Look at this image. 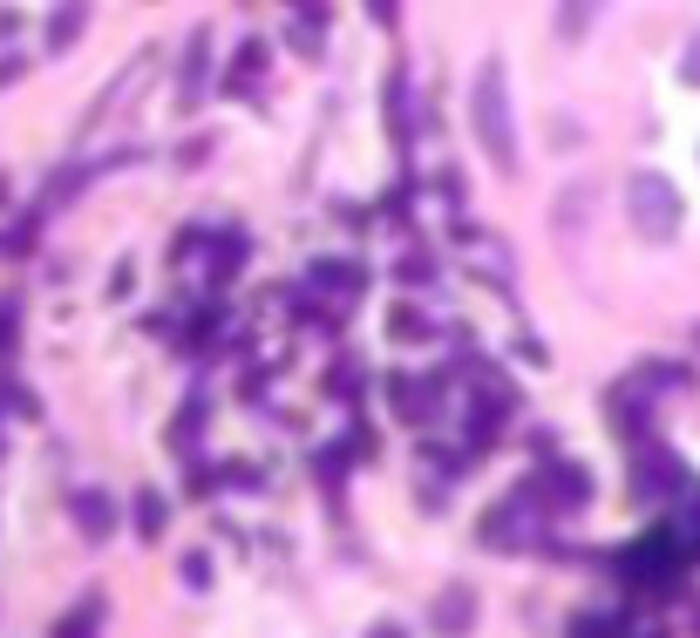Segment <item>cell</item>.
I'll return each instance as SVG.
<instances>
[{
    "instance_id": "8fae6325",
    "label": "cell",
    "mask_w": 700,
    "mask_h": 638,
    "mask_svg": "<svg viewBox=\"0 0 700 638\" xmlns=\"http://www.w3.org/2000/svg\"><path fill=\"white\" fill-rule=\"evenodd\" d=\"M605 421L626 435V442H646V421H653V402L639 387H605Z\"/></svg>"
},
{
    "instance_id": "f1b7e54d",
    "label": "cell",
    "mask_w": 700,
    "mask_h": 638,
    "mask_svg": "<svg viewBox=\"0 0 700 638\" xmlns=\"http://www.w3.org/2000/svg\"><path fill=\"white\" fill-rule=\"evenodd\" d=\"M361 638H408V625H395V618H374Z\"/></svg>"
},
{
    "instance_id": "4dcf8cb0",
    "label": "cell",
    "mask_w": 700,
    "mask_h": 638,
    "mask_svg": "<svg viewBox=\"0 0 700 638\" xmlns=\"http://www.w3.org/2000/svg\"><path fill=\"white\" fill-rule=\"evenodd\" d=\"M21 75H28V62H21V55H14V62H0V89H14Z\"/></svg>"
},
{
    "instance_id": "8992f818",
    "label": "cell",
    "mask_w": 700,
    "mask_h": 638,
    "mask_svg": "<svg viewBox=\"0 0 700 638\" xmlns=\"http://www.w3.org/2000/svg\"><path fill=\"white\" fill-rule=\"evenodd\" d=\"M205 96H211V28H190L177 62V109H198Z\"/></svg>"
},
{
    "instance_id": "ffe728a7",
    "label": "cell",
    "mask_w": 700,
    "mask_h": 638,
    "mask_svg": "<svg viewBox=\"0 0 700 638\" xmlns=\"http://www.w3.org/2000/svg\"><path fill=\"white\" fill-rule=\"evenodd\" d=\"M667 524H674V537H680L687 550H700V483L680 490V509H667Z\"/></svg>"
},
{
    "instance_id": "3957f363",
    "label": "cell",
    "mask_w": 700,
    "mask_h": 638,
    "mask_svg": "<svg viewBox=\"0 0 700 638\" xmlns=\"http://www.w3.org/2000/svg\"><path fill=\"white\" fill-rule=\"evenodd\" d=\"M626 218H633V231L646 238V245H667V238H680V218H687V205H680L674 177H659V170H639V177L626 184Z\"/></svg>"
},
{
    "instance_id": "9a60e30c",
    "label": "cell",
    "mask_w": 700,
    "mask_h": 638,
    "mask_svg": "<svg viewBox=\"0 0 700 638\" xmlns=\"http://www.w3.org/2000/svg\"><path fill=\"white\" fill-rule=\"evenodd\" d=\"M42 218H48V205H34V211H21L8 231H0V258H28L34 245H42Z\"/></svg>"
},
{
    "instance_id": "d6986e66",
    "label": "cell",
    "mask_w": 700,
    "mask_h": 638,
    "mask_svg": "<svg viewBox=\"0 0 700 638\" xmlns=\"http://www.w3.org/2000/svg\"><path fill=\"white\" fill-rule=\"evenodd\" d=\"M83 21H89V0H62V8L48 14V48L83 42Z\"/></svg>"
},
{
    "instance_id": "4316f807",
    "label": "cell",
    "mask_w": 700,
    "mask_h": 638,
    "mask_svg": "<svg viewBox=\"0 0 700 638\" xmlns=\"http://www.w3.org/2000/svg\"><path fill=\"white\" fill-rule=\"evenodd\" d=\"M130 286H136V265H116V272H109V293L130 299Z\"/></svg>"
},
{
    "instance_id": "1f68e13d",
    "label": "cell",
    "mask_w": 700,
    "mask_h": 638,
    "mask_svg": "<svg viewBox=\"0 0 700 638\" xmlns=\"http://www.w3.org/2000/svg\"><path fill=\"white\" fill-rule=\"evenodd\" d=\"M21 28V14H8V8H0V34H14Z\"/></svg>"
},
{
    "instance_id": "7c38bea8",
    "label": "cell",
    "mask_w": 700,
    "mask_h": 638,
    "mask_svg": "<svg viewBox=\"0 0 700 638\" xmlns=\"http://www.w3.org/2000/svg\"><path fill=\"white\" fill-rule=\"evenodd\" d=\"M130 524H136V537H143V543H164V530H171V496H164V490H136Z\"/></svg>"
},
{
    "instance_id": "5b68a950",
    "label": "cell",
    "mask_w": 700,
    "mask_h": 638,
    "mask_svg": "<svg viewBox=\"0 0 700 638\" xmlns=\"http://www.w3.org/2000/svg\"><path fill=\"white\" fill-rule=\"evenodd\" d=\"M680 490H687L680 455L659 449V442H646V449L633 455V496H639V503H659V496H680Z\"/></svg>"
},
{
    "instance_id": "e575fe53",
    "label": "cell",
    "mask_w": 700,
    "mask_h": 638,
    "mask_svg": "<svg viewBox=\"0 0 700 638\" xmlns=\"http://www.w3.org/2000/svg\"><path fill=\"white\" fill-rule=\"evenodd\" d=\"M693 346H700V327H693Z\"/></svg>"
},
{
    "instance_id": "d4e9b609",
    "label": "cell",
    "mask_w": 700,
    "mask_h": 638,
    "mask_svg": "<svg viewBox=\"0 0 700 638\" xmlns=\"http://www.w3.org/2000/svg\"><path fill=\"white\" fill-rule=\"evenodd\" d=\"M395 278H402V286H429L436 265H429V258H402V265H395Z\"/></svg>"
},
{
    "instance_id": "836d02e7",
    "label": "cell",
    "mask_w": 700,
    "mask_h": 638,
    "mask_svg": "<svg viewBox=\"0 0 700 638\" xmlns=\"http://www.w3.org/2000/svg\"><path fill=\"white\" fill-rule=\"evenodd\" d=\"M293 8H314V0H293Z\"/></svg>"
},
{
    "instance_id": "2e32d148",
    "label": "cell",
    "mask_w": 700,
    "mask_h": 638,
    "mask_svg": "<svg viewBox=\"0 0 700 638\" xmlns=\"http://www.w3.org/2000/svg\"><path fill=\"white\" fill-rule=\"evenodd\" d=\"M314 286H320L327 299H340V306H347V299L361 293V265H340V258H320V265H314Z\"/></svg>"
},
{
    "instance_id": "ac0fdd59",
    "label": "cell",
    "mask_w": 700,
    "mask_h": 638,
    "mask_svg": "<svg viewBox=\"0 0 700 638\" xmlns=\"http://www.w3.org/2000/svg\"><path fill=\"white\" fill-rule=\"evenodd\" d=\"M259 75H265V42H245L239 62L225 68V89H231V96H252V89H259Z\"/></svg>"
},
{
    "instance_id": "83f0119b",
    "label": "cell",
    "mask_w": 700,
    "mask_h": 638,
    "mask_svg": "<svg viewBox=\"0 0 700 638\" xmlns=\"http://www.w3.org/2000/svg\"><path fill=\"white\" fill-rule=\"evenodd\" d=\"M395 8H402V0H368V21L374 28H395Z\"/></svg>"
},
{
    "instance_id": "44dd1931",
    "label": "cell",
    "mask_w": 700,
    "mask_h": 638,
    "mask_svg": "<svg viewBox=\"0 0 700 638\" xmlns=\"http://www.w3.org/2000/svg\"><path fill=\"white\" fill-rule=\"evenodd\" d=\"M565 638H626V618L619 612H578Z\"/></svg>"
},
{
    "instance_id": "484cf974",
    "label": "cell",
    "mask_w": 700,
    "mask_h": 638,
    "mask_svg": "<svg viewBox=\"0 0 700 638\" xmlns=\"http://www.w3.org/2000/svg\"><path fill=\"white\" fill-rule=\"evenodd\" d=\"M387 333L415 340V333H422V312H415V306H395V312H387Z\"/></svg>"
},
{
    "instance_id": "e0dca14e",
    "label": "cell",
    "mask_w": 700,
    "mask_h": 638,
    "mask_svg": "<svg viewBox=\"0 0 700 638\" xmlns=\"http://www.w3.org/2000/svg\"><path fill=\"white\" fill-rule=\"evenodd\" d=\"M599 8H605V0H558V42H586V34H592V21H599Z\"/></svg>"
},
{
    "instance_id": "d6a6232c",
    "label": "cell",
    "mask_w": 700,
    "mask_h": 638,
    "mask_svg": "<svg viewBox=\"0 0 700 638\" xmlns=\"http://www.w3.org/2000/svg\"><path fill=\"white\" fill-rule=\"evenodd\" d=\"M0 205H8V177H0Z\"/></svg>"
},
{
    "instance_id": "52a82bcc",
    "label": "cell",
    "mask_w": 700,
    "mask_h": 638,
    "mask_svg": "<svg viewBox=\"0 0 700 638\" xmlns=\"http://www.w3.org/2000/svg\"><path fill=\"white\" fill-rule=\"evenodd\" d=\"M537 483H544V496H551V509H565V516L592 503V469H578L571 455H551Z\"/></svg>"
},
{
    "instance_id": "277c9868",
    "label": "cell",
    "mask_w": 700,
    "mask_h": 638,
    "mask_svg": "<svg viewBox=\"0 0 700 638\" xmlns=\"http://www.w3.org/2000/svg\"><path fill=\"white\" fill-rule=\"evenodd\" d=\"M680 564H687V543L674 537V524L646 530L639 543H626V550L612 557V571L626 578V584H639V591H667V584L680 578Z\"/></svg>"
},
{
    "instance_id": "603a6c76",
    "label": "cell",
    "mask_w": 700,
    "mask_h": 638,
    "mask_svg": "<svg viewBox=\"0 0 700 638\" xmlns=\"http://www.w3.org/2000/svg\"><path fill=\"white\" fill-rule=\"evenodd\" d=\"M198 252H211V238H205L198 224H184V231L171 238V265H190V258H198Z\"/></svg>"
},
{
    "instance_id": "ba28073f",
    "label": "cell",
    "mask_w": 700,
    "mask_h": 638,
    "mask_svg": "<svg viewBox=\"0 0 700 638\" xmlns=\"http://www.w3.org/2000/svg\"><path fill=\"white\" fill-rule=\"evenodd\" d=\"M68 516H75V530H83L89 543H109V537H116V524H123L116 496H102V490H75V496H68Z\"/></svg>"
},
{
    "instance_id": "5bb4252c",
    "label": "cell",
    "mask_w": 700,
    "mask_h": 638,
    "mask_svg": "<svg viewBox=\"0 0 700 638\" xmlns=\"http://www.w3.org/2000/svg\"><path fill=\"white\" fill-rule=\"evenodd\" d=\"M102 612H109V597H102V591H89L75 612H62V618H55V631H48V638H102Z\"/></svg>"
},
{
    "instance_id": "4fadbf2b",
    "label": "cell",
    "mask_w": 700,
    "mask_h": 638,
    "mask_svg": "<svg viewBox=\"0 0 700 638\" xmlns=\"http://www.w3.org/2000/svg\"><path fill=\"white\" fill-rule=\"evenodd\" d=\"M245 258H252V238H245V231L211 238V293L225 286V278H239V272H245Z\"/></svg>"
},
{
    "instance_id": "f546056e",
    "label": "cell",
    "mask_w": 700,
    "mask_h": 638,
    "mask_svg": "<svg viewBox=\"0 0 700 638\" xmlns=\"http://www.w3.org/2000/svg\"><path fill=\"white\" fill-rule=\"evenodd\" d=\"M680 75H687V82L700 89V42H687V55H680Z\"/></svg>"
},
{
    "instance_id": "cb8c5ba5",
    "label": "cell",
    "mask_w": 700,
    "mask_h": 638,
    "mask_svg": "<svg viewBox=\"0 0 700 638\" xmlns=\"http://www.w3.org/2000/svg\"><path fill=\"white\" fill-rule=\"evenodd\" d=\"M429 184H436V197H442L449 211H462V170H436Z\"/></svg>"
},
{
    "instance_id": "6da1fadb",
    "label": "cell",
    "mask_w": 700,
    "mask_h": 638,
    "mask_svg": "<svg viewBox=\"0 0 700 638\" xmlns=\"http://www.w3.org/2000/svg\"><path fill=\"white\" fill-rule=\"evenodd\" d=\"M470 123H477V143L496 170H517L524 150H517V109H511V82H503V62H483L477 68V89H470Z\"/></svg>"
},
{
    "instance_id": "30bf717a",
    "label": "cell",
    "mask_w": 700,
    "mask_h": 638,
    "mask_svg": "<svg viewBox=\"0 0 700 638\" xmlns=\"http://www.w3.org/2000/svg\"><path fill=\"white\" fill-rule=\"evenodd\" d=\"M381 109H387V136H395V156L408 164V150H415V102H408V75H402V68L387 75Z\"/></svg>"
},
{
    "instance_id": "7a4b0ae2",
    "label": "cell",
    "mask_w": 700,
    "mask_h": 638,
    "mask_svg": "<svg viewBox=\"0 0 700 638\" xmlns=\"http://www.w3.org/2000/svg\"><path fill=\"white\" fill-rule=\"evenodd\" d=\"M544 503H551V496H544V483H517L511 496H496L483 509V530H477L483 550H531L544 537V516H551Z\"/></svg>"
},
{
    "instance_id": "9c48e42d",
    "label": "cell",
    "mask_w": 700,
    "mask_h": 638,
    "mask_svg": "<svg viewBox=\"0 0 700 638\" xmlns=\"http://www.w3.org/2000/svg\"><path fill=\"white\" fill-rule=\"evenodd\" d=\"M429 631H436V638H470V631H477V591H470V584H449V591L436 597V612H429Z\"/></svg>"
},
{
    "instance_id": "7402d4cb",
    "label": "cell",
    "mask_w": 700,
    "mask_h": 638,
    "mask_svg": "<svg viewBox=\"0 0 700 638\" xmlns=\"http://www.w3.org/2000/svg\"><path fill=\"white\" fill-rule=\"evenodd\" d=\"M177 578H184V591H211V557L205 550H184L177 557Z\"/></svg>"
}]
</instances>
